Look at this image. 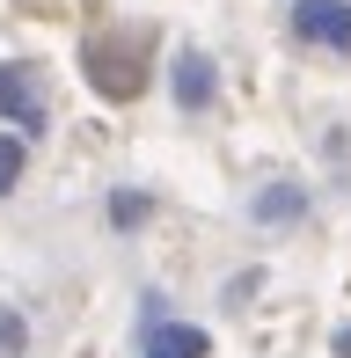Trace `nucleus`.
I'll return each mask as SVG.
<instances>
[{
    "mask_svg": "<svg viewBox=\"0 0 351 358\" xmlns=\"http://www.w3.org/2000/svg\"><path fill=\"white\" fill-rule=\"evenodd\" d=\"M293 37L322 44V52H351V0H300L293 8Z\"/></svg>",
    "mask_w": 351,
    "mask_h": 358,
    "instance_id": "f257e3e1",
    "label": "nucleus"
},
{
    "mask_svg": "<svg viewBox=\"0 0 351 358\" xmlns=\"http://www.w3.org/2000/svg\"><path fill=\"white\" fill-rule=\"evenodd\" d=\"M88 80L110 95V103H132V95L147 88V66H139V52H117V44H88Z\"/></svg>",
    "mask_w": 351,
    "mask_h": 358,
    "instance_id": "f03ea898",
    "label": "nucleus"
},
{
    "mask_svg": "<svg viewBox=\"0 0 351 358\" xmlns=\"http://www.w3.org/2000/svg\"><path fill=\"white\" fill-rule=\"evenodd\" d=\"M0 117H15L22 132H44V95L29 66H0Z\"/></svg>",
    "mask_w": 351,
    "mask_h": 358,
    "instance_id": "7ed1b4c3",
    "label": "nucleus"
},
{
    "mask_svg": "<svg viewBox=\"0 0 351 358\" xmlns=\"http://www.w3.org/2000/svg\"><path fill=\"white\" fill-rule=\"evenodd\" d=\"M169 88H176V103L183 110H213V59L205 52H176V66H169Z\"/></svg>",
    "mask_w": 351,
    "mask_h": 358,
    "instance_id": "20e7f679",
    "label": "nucleus"
},
{
    "mask_svg": "<svg viewBox=\"0 0 351 358\" xmlns=\"http://www.w3.org/2000/svg\"><path fill=\"white\" fill-rule=\"evenodd\" d=\"M205 344H213V336L190 329V322H162L154 344H147V358H205Z\"/></svg>",
    "mask_w": 351,
    "mask_h": 358,
    "instance_id": "39448f33",
    "label": "nucleus"
},
{
    "mask_svg": "<svg viewBox=\"0 0 351 358\" xmlns=\"http://www.w3.org/2000/svg\"><path fill=\"white\" fill-rule=\"evenodd\" d=\"M300 213H308V198H300L293 183H271L264 198H257V220H264V227H293Z\"/></svg>",
    "mask_w": 351,
    "mask_h": 358,
    "instance_id": "423d86ee",
    "label": "nucleus"
},
{
    "mask_svg": "<svg viewBox=\"0 0 351 358\" xmlns=\"http://www.w3.org/2000/svg\"><path fill=\"white\" fill-rule=\"evenodd\" d=\"M15 176H22V139H8V132H0V198L15 190Z\"/></svg>",
    "mask_w": 351,
    "mask_h": 358,
    "instance_id": "0eeeda50",
    "label": "nucleus"
},
{
    "mask_svg": "<svg viewBox=\"0 0 351 358\" xmlns=\"http://www.w3.org/2000/svg\"><path fill=\"white\" fill-rule=\"evenodd\" d=\"M147 213H154V205L139 198V190H124V198L110 205V220H117V227H139V220H147Z\"/></svg>",
    "mask_w": 351,
    "mask_h": 358,
    "instance_id": "6e6552de",
    "label": "nucleus"
},
{
    "mask_svg": "<svg viewBox=\"0 0 351 358\" xmlns=\"http://www.w3.org/2000/svg\"><path fill=\"white\" fill-rule=\"evenodd\" d=\"M0 344H8V351L22 344V322H15V315H0Z\"/></svg>",
    "mask_w": 351,
    "mask_h": 358,
    "instance_id": "1a4fd4ad",
    "label": "nucleus"
},
{
    "mask_svg": "<svg viewBox=\"0 0 351 358\" xmlns=\"http://www.w3.org/2000/svg\"><path fill=\"white\" fill-rule=\"evenodd\" d=\"M337 358H351V329H344V336H337Z\"/></svg>",
    "mask_w": 351,
    "mask_h": 358,
    "instance_id": "9d476101",
    "label": "nucleus"
}]
</instances>
